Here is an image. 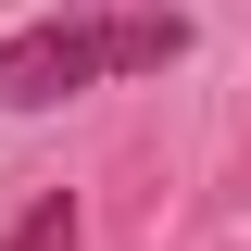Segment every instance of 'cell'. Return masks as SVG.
Here are the masks:
<instances>
[{
  "instance_id": "cell-1",
  "label": "cell",
  "mask_w": 251,
  "mask_h": 251,
  "mask_svg": "<svg viewBox=\"0 0 251 251\" xmlns=\"http://www.w3.org/2000/svg\"><path fill=\"white\" fill-rule=\"evenodd\" d=\"M100 75H126V50H113V13H50V25L0 38V113H50V100L100 88Z\"/></svg>"
},
{
  "instance_id": "cell-2",
  "label": "cell",
  "mask_w": 251,
  "mask_h": 251,
  "mask_svg": "<svg viewBox=\"0 0 251 251\" xmlns=\"http://www.w3.org/2000/svg\"><path fill=\"white\" fill-rule=\"evenodd\" d=\"M113 50H126V75H163L188 50V13H113Z\"/></svg>"
},
{
  "instance_id": "cell-3",
  "label": "cell",
  "mask_w": 251,
  "mask_h": 251,
  "mask_svg": "<svg viewBox=\"0 0 251 251\" xmlns=\"http://www.w3.org/2000/svg\"><path fill=\"white\" fill-rule=\"evenodd\" d=\"M0 251H75V201H63V188H50V201H25V226H13Z\"/></svg>"
}]
</instances>
